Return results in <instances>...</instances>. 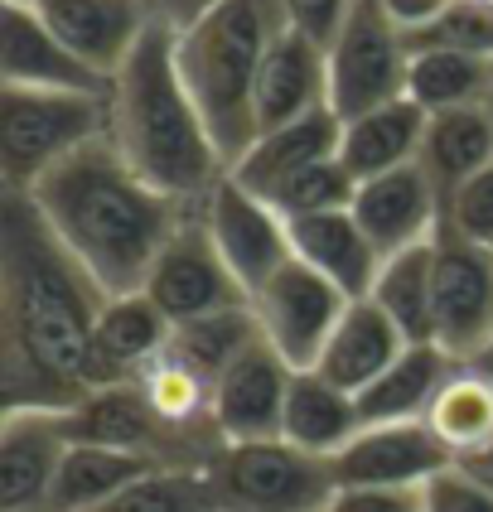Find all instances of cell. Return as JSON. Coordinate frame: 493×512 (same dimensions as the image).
I'll return each mask as SVG.
<instances>
[{
  "label": "cell",
  "mask_w": 493,
  "mask_h": 512,
  "mask_svg": "<svg viewBox=\"0 0 493 512\" xmlns=\"http://www.w3.org/2000/svg\"><path fill=\"white\" fill-rule=\"evenodd\" d=\"M73 435L63 411L15 406L0 421V512H49Z\"/></svg>",
  "instance_id": "5bb4252c"
},
{
  "label": "cell",
  "mask_w": 493,
  "mask_h": 512,
  "mask_svg": "<svg viewBox=\"0 0 493 512\" xmlns=\"http://www.w3.org/2000/svg\"><path fill=\"white\" fill-rule=\"evenodd\" d=\"M34 10L102 78H116L145 29L160 20L150 0H34Z\"/></svg>",
  "instance_id": "2e32d148"
},
{
  "label": "cell",
  "mask_w": 493,
  "mask_h": 512,
  "mask_svg": "<svg viewBox=\"0 0 493 512\" xmlns=\"http://www.w3.org/2000/svg\"><path fill=\"white\" fill-rule=\"evenodd\" d=\"M199 208H203V223H208L213 247L223 252L228 271L237 276V285L247 290V300L295 256L286 213L271 199H261L257 189H247L232 170L223 174V184H218Z\"/></svg>",
  "instance_id": "30bf717a"
},
{
  "label": "cell",
  "mask_w": 493,
  "mask_h": 512,
  "mask_svg": "<svg viewBox=\"0 0 493 512\" xmlns=\"http://www.w3.org/2000/svg\"><path fill=\"white\" fill-rule=\"evenodd\" d=\"M382 5H387V15L406 29V39H416V34H426L431 25H440L455 0H382Z\"/></svg>",
  "instance_id": "74e56055"
},
{
  "label": "cell",
  "mask_w": 493,
  "mask_h": 512,
  "mask_svg": "<svg viewBox=\"0 0 493 512\" xmlns=\"http://www.w3.org/2000/svg\"><path fill=\"white\" fill-rule=\"evenodd\" d=\"M460 368V358H450L440 343H406V353L377 377L373 387L358 392L363 426H392V421H426L435 392L445 387V377Z\"/></svg>",
  "instance_id": "d4e9b609"
},
{
  "label": "cell",
  "mask_w": 493,
  "mask_h": 512,
  "mask_svg": "<svg viewBox=\"0 0 493 512\" xmlns=\"http://www.w3.org/2000/svg\"><path fill=\"white\" fill-rule=\"evenodd\" d=\"M155 5V15L165 20V25H174V29H184V25H194L203 10H213L218 0H150Z\"/></svg>",
  "instance_id": "f35d334b"
},
{
  "label": "cell",
  "mask_w": 493,
  "mask_h": 512,
  "mask_svg": "<svg viewBox=\"0 0 493 512\" xmlns=\"http://www.w3.org/2000/svg\"><path fill=\"white\" fill-rule=\"evenodd\" d=\"M257 339H261V329H257L252 305H237V310L208 314V319H194V324H174L170 353L179 363H189L199 377L218 382L232 368V358L247 353Z\"/></svg>",
  "instance_id": "4dcf8cb0"
},
{
  "label": "cell",
  "mask_w": 493,
  "mask_h": 512,
  "mask_svg": "<svg viewBox=\"0 0 493 512\" xmlns=\"http://www.w3.org/2000/svg\"><path fill=\"white\" fill-rule=\"evenodd\" d=\"M348 305L353 300L339 285L324 281L315 266H305L295 256L252 295V314H257L261 339L271 343L295 372L319 363V353H324L329 334L339 329Z\"/></svg>",
  "instance_id": "9c48e42d"
},
{
  "label": "cell",
  "mask_w": 493,
  "mask_h": 512,
  "mask_svg": "<svg viewBox=\"0 0 493 512\" xmlns=\"http://www.w3.org/2000/svg\"><path fill=\"white\" fill-rule=\"evenodd\" d=\"M435 343L450 358H474L493 334V247L469 242L464 232H435V285H431Z\"/></svg>",
  "instance_id": "8fae6325"
},
{
  "label": "cell",
  "mask_w": 493,
  "mask_h": 512,
  "mask_svg": "<svg viewBox=\"0 0 493 512\" xmlns=\"http://www.w3.org/2000/svg\"><path fill=\"white\" fill-rule=\"evenodd\" d=\"M445 228L464 232L469 242L493 247V165H484L455 199L445 203Z\"/></svg>",
  "instance_id": "836d02e7"
},
{
  "label": "cell",
  "mask_w": 493,
  "mask_h": 512,
  "mask_svg": "<svg viewBox=\"0 0 493 512\" xmlns=\"http://www.w3.org/2000/svg\"><path fill=\"white\" fill-rule=\"evenodd\" d=\"M426 121H431V112H421L411 97L382 102L373 112L344 121V141H339L344 170L363 184V179H377L387 170L416 165L421 141H426Z\"/></svg>",
  "instance_id": "603a6c76"
},
{
  "label": "cell",
  "mask_w": 493,
  "mask_h": 512,
  "mask_svg": "<svg viewBox=\"0 0 493 512\" xmlns=\"http://www.w3.org/2000/svg\"><path fill=\"white\" fill-rule=\"evenodd\" d=\"M484 107H489V116H493V87H489V102H484Z\"/></svg>",
  "instance_id": "b9f144b4"
},
{
  "label": "cell",
  "mask_w": 493,
  "mask_h": 512,
  "mask_svg": "<svg viewBox=\"0 0 493 512\" xmlns=\"http://www.w3.org/2000/svg\"><path fill=\"white\" fill-rule=\"evenodd\" d=\"M290 223V247L295 261L315 266L324 281H334L348 300H368L373 281L387 256L377 252V242L363 232L353 218V208H334V213H310V218H286Z\"/></svg>",
  "instance_id": "ffe728a7"
},
{
  "label": "cell",
  "mask_w": 493,
  "mask_h": 512,
  "mask_svg": "<svg viewBox=\"0 0 493 512\" xmlns=\"http://www.w3.org/2000/svg\"><path fill=\"white\" fill-rule=\"evenodd\" d=\"M431 435L455 455V464L493 445V382L479 368H460L445 377V387L435 392L431 411H426Z\"/></svg>",
  "instance_id": "f1b7e54d"
},
{
  "label": "cell",
  "mask_w": 493,
  "mask_h": 512,
  "mask_svg": "<svg viewBox=\"0 0 493 512\" xmlns=\"http://www.w3.org/2000/svg\"><path fill=\"white\" fill-rule=\"evenodd\" d=\"M290 377L295 368L266 339L232 358V368L213 382V426L223 435V445L281 440Z\"/></svg>",
  "instance_id": "4fadbf2b"
},
{
  "label": "cell",
  "mask_w": 493,
  "mask_h": 512,
  "mask_svg": "<svg viewBox=\"0 0 493 512\" xmlns=\"http://www.w3.org/2000/svg\"><path fill=\"white\" fill-rule=\"evenodd\" d=\"M431 285H435V237L421 242V247H406V252L387 256L368 300L402 329L406 343H435Z\"/></svg>",
  "instance_id": "f546056e"
},
{
  "label": "cell",
  "mask_w": 493,
  "mask_h": 512,
  "mask_svg": "<svg viewBox=\"0 0 493 512\" xmlns=\"http://www.w3.org/2000/svg\"><path fill=\"white\" fill-rule=\"evenodd\" d=\"M203 474L218 512H329L339 493L334 464L295 450L290 440L223 445Z\"/></svg>",
  "instance_id": "8992f818"
},
{
  "label": "cell",
  "mask_w": 493,
  "mask_h": 512,
  "mask_svg": "<svg viewBox=\"0 0 493 512\" xmlns=\"http://www.w3.org/2000/svg\"><path fill=\"white\" fill-rule=\"evenodd\" d=\"M145 295L155 300V310L170 324H194V319H208V314L252 305L247 290L228 271L223 252L213 247L203 208H189L179 218L174 237L165 242V252L155 256V266L145 276Z\"/></svg>",
  "instance_id": "ba28073f"
},
{
  "label": "cell",
  "mask_w": 493,
  "mask_h": 512,
  "mask_svg": "<svg viewBox=\"0 0 493 512\" xmlns=\"http://www.w3.org/2000/svg\"><path fill=\"white\" fill-rule=\"evenodd\" d=\"M460 469H469L479 484H489L493 488V445L489 450H479V455H469V459H460Z\"/></svg>",
  "instance_id": "ab89813d"
},
{
  "label": "cell",
  "mask_w": 493,
  "mask_h": 512,
  "mask_svg": "<svg viewBox=\"0 0 493 512\" xmlns=\"http://www.w3.org/2000/svg\"><path fill=\"white\" fill-rule=\"evenodd\" d=\"M493 87V54L460 49V44H411L406 97L421 112H455L484 107Z\"/></svg>",
  "instance_id": "4316f807"
},
{
  "label": "cell",
  "mask_w": 493,
  "mask_h": 512,
  "mask_svg": "<svg viewBox=\"0 0 493 512\" xmlns=\"http://www.w3.org/2000/svg\"><path fill=\"white\" fill-rule=\"evenodd\" d=\"M10 5H34V0H10Z\"/></svg>",
  "instance_id": "7bdbcfd3"
},
{
  "label": "cell",
  "mask_w": 493,
  "mask_h": 512,
  "mask_svg": "<svg viewBox=\"0 0 493 512\" xmlns=\"http://www.w3.org/2000/svg\"><path fill=\"white\" fill-rule=\"evenodd\" d=\"M358 430H363V411H358V397H353V392L334 387V382L315 368L290 377L281 440H290V445L305 450V455L334 459Z\"/></svg>",
  "instance_id": "cb8c5ba5"
},
{
  "label": "cell",
  "mask_w": 493,
  "mask_h": 512,
  "mask_svg": "<svg viewBox=\"0 0 493 512\" xmlns=\"http://www.w3.org/2000/svg\"><path fill=\"white\" fill-rule=\"evenodd\" d=\"M329 464L339 488H426L455 464V455L435 440L426 421H392L363 426Z\"/></svg>",
  "instance_id": "7c38bea8"
},
{
  "label": "cell",
  "mask_w": 493,
  "mask_h": 512,
  "mask_svg": "<svg viewBox=\"0 0 493 512\" xmlns=\"http://www.w3.org/2000/svg\"><path fill=\"white\" fill-rule=\"evenodd\" d=\"M112 295L68 256L29 194H0V387L5 411H73L87 397V348Z\"/></svg>",
  "instance_id": "6da1fadb"
},
{
  "label": "cell",
  "mask_w": 493,
  "mask_h": 512,
  "mask_svg": "<svg viewBox=\"0 0 493 512\" xmlns=\"http://www.w3.org/2000/svg\"><path fill=\"white\" fill-rule=\"evenodd\" d=\"M92 512H218L203 469H150Z\"/></svg>",
  "instance_id": "1f68e13d"
},
{
  "label": "cell",
  "mask_w": 493,
  "mask_h": 512,
  "mask_svg": "<svg viewBox=\"0 0 493 512\" xmlns=\"http://www.w3.org/2000/svg\"><path fill=\"white\" fill-rule=\"evenodd\" d=\"M426 512H493V488L479 484L469 469L450 464L426 484Z\"/></svg>",
  "instance_id": "e575fe53"
},
{
  "label": "cell",
  "mask_w": 493,
  "mask_h": 512,
  "mask_svg": "<svg viewBox=\"0 0 493 512\" xmlns=\"http://www.w3.org/2000/svg\"><path fill=\"white\" fill-rule=\"evenodd\" d=\"M150 469H165V464H150L141 455H126V450H112V445H87V440H73L68 455H63V469H58L54 498H49V512H92L102 508L107 498H116L126 484H136Z\"/></svg>",
  "instance_id": "83f0119b"
},
{
  "label": "cell",
  "mask_w": 493,
  "mask_h": 512,
  "mask_svg": "<svg viewBox=\"0 0 493 512\" xmlns=\"http://www.w3.org/2000/svg\"><path fill=\"white\" fill-rule=\"evenodd\" d=\"M464 363H469V368H479V372H484V377L493 382V334L479 343V353H474V358H464Z\"/></svg>",
  "instance_id": "60d3db41"
},
{
  "label": "cell",
  "mask_w": 493,
  "mask_h": 512,
  "mask_svg": "<svg viewBox=\"0 0 493 512\" xmlns=\"http://www.w3.org/2000/svg\"><path fill=\"white\" fill-rule=\"evenodd\" d=\"M358 194V179L344 170V160H319L310 170H300L295 179H286L271 203L286 213V218H310V213H334V208H353Z\"/></svg>",
  "instance_id": "d6a6232c"
},
{
  "label": "cell",
  "mask_w": 493,
  "mask_h": 512,
  "mask_svg": "<svg viewBox=\"0 0 493 512\" xmlns=\"http://www.w3.org/2000/svg\"><path fill=\"white\" fill-rule=\"evenodd\" d=\"M329 512H426V488H339Z\"/></svg>",
  "instance_id": "8d00e7d4"
},
{
  "label": "cell",
  "mask_w": 493,
  "mask_h": 512,
  "mask_svg": "<svg viewBox=\"0 0 493 512\" xmlns=\"http://www.w3.org/2000/svg\"><path fill=\"white\" fill-rule=\"evenodd\" d=\"M339 141H344V116L334 112V107H319V112L300 116V121H286L276 131H261L257 141L247 145V155L232 165V174L247 189H257L261 199H271L300 170H310L319 160H334Z\"/></svg>",
  "instance_id": "44dd1931"
},
{
  "label": "cell",
  "mask_w": 493,
  "mask_h": 512,
  "mask_svg": "<svg viewBox=\"0 0 493 512\" xmlns=\"http://www.w3.org/2000/svg\"><path fill=\"white\" fill-rule=\"evenodd\" d=\"M112 126L107 97L0 87V184L25 194L73 150L102 141Z\"/></svg>",
  "instance_id": "5b68a950"
},
{
  "label": "cell",
  "mask_w": 493,
  "mask_h": 512,
  "mask_svg": "<svg viewBox=\"0 0 493 512\" xmlns=\"http://www.w3.org/2000/svg\"><path fill=\"white\" fill-rule=\"evenodd\" d=\"M112 126L107 136L121 160L155 184L165 199L199 208L228 174L223 150L213 145L199 107L184 87L179 58H174V25L155 20L136 44V54L121 63L107 97Z\"/></svg>",
  "instance_id": "3957f363"
},
{
  "label": "cell",
  "mask_w": 493,
  "mask_h": 512,
  "mask_svg": "<svg viewBox=\"0 0 493 512\" xmlns=\"http://www.w3.org/2000/svg\"><path fill=\"white\" fill-rule=\"evenodd\" d=\"M416 165L426 170L435 194L450 203L474 174L493 165V116L489 107H455V112H431L426 141Z\"/></svg>",
  "instance_id": "484cf974"
},
{
  "label": "cell",
  "mask_w": 493,
  "mask_h": 512,
  "mask_svg": "<svg viewBox=\"0 0 493 512\" xmlns=\"http://www.w3.org/2000/svg\"><path fill=\"white\" fill-rule=\"evenodd\" d=\"M25 194L49 223V232L68 247V256L107 295L145 290L155 256L165 252L179 218L189 213L184 203L165 199L155 184H145L121 160L112 136L73 150Z\"/></svg>",
  "instance_id": "7a4b0ae2"
},
{
  "label": "cell",
  "mask_w": 493,
  "mask_h": 512,
  "mask_svg": "<svg viewBox=\"0 0 493 512\" xmlns=\"http://www.w3.org/2000/svg\"><path fill=\"white\" fill-rule=\"evenodd\" d=\"M286 5V20L290 29H300V34H310L315 44H334V34L344 29L348 10H353V0H281Z\"/></svg>",
  "instance_id": "d590c367"
},
{
  "label": "cell",
  "mask_w": 493,
  "mask_h": 512,
  "mask_svg": "<svg viewBox=\"0 0 493 512\" xmlns=\"http://www.w3.org/2000/svg\"><path fill=\"white\" fill-rule=\"evenodd\" d=\"M0 83L5 87H44V92H87L112 97V78L87 68L34 5H10L0 20Z\"/></svg>",
  "instance_id": "9a60e30c"
},
{
  "label": "cell",
  "mask_w": 493,
  "mask_h": 512,
  "mask_svg": "<svg viewBox=\"0 0 493 512\" xmlns=\"http://www.w3.org/2000/svg\"><path fill=\"white\" fill-rule=\"evenodd\" d=\"M353 218L377 242V252L392 256L431 242L445 228V199L435 194V184L426 179L421 165H402V170H387L358 184Z\"/></svg>",
  "instance_id": "ac0fdd59"
},
{
  "label": "cell",
  "mask_w": 493,
  "mask_h": 512,
  "mask_svg": "<svg viewBox=\"0 0 493 512\" xmlns=\"http://www.w3.org/2000/svg\"><path fill=\"white\" fill-rule=\"evenodd\" d=\"M174 339V324L155 310V300L136 290V295H112L97 329H92V348H87V392L102 387H121L136 382Z\"/></svg>",
  "instance_id": "e0dca14e"
},
{
  "label": "cell",
  "mask_w": 493,
  "mask_h": 512,
  "mask_svg": "<svg viewBox=\"0 0 493 512\" xmlns=\"http://www.w3.org/2000/svg\"><path fill=\"white\" fill-rule=\"evenodd\" d=\"M411 39L382 0H353L344 29L329 44V107L353 121L382 102L406 97Z\"/></svg>",
  "instance_id": "52a82bcc"
},
{
  "label": "cell",
  "mask_w": 493,
  "mask_h": 512,
  "mask_svg": "<svg viewBox=\"0 0 493 512\" xmlns=\"http://www.w3.org/2000/svg\"><path fill=\"white\" fill-rule=\"evenodd\" d=\"M290 29L281 0H218L174 29V58L228 170L257 141V78L271 44Z\"/></svg>",
  "instance_id": "277c9868"
},
{
  "label": "cell",
  "mask_w": 493,
  "mask_h": 512,
  "mask_svg": "<svg viewBox=\"0 0 493 512\" xmlns=\"http://www.w3.org/2000/svg\"><path fill=\"white\" fill-rule=\"evenodd\" d=\"M329 107V49L315 44L310 34L286 29L271 54L261 63L257 78V136L276 131L286 121Z\"/></svg>",
  "instance_id": "d6986e66"
},
{
  "label": "cell",
  "mask_w": 493,
  "mask_h": 512,
  "mask_svg": "<svg viewBox=\"0 0 493 512\" xmlns=\"http://www.w3.org/2000/svg\"><path fill=\"white\" fill-rule=\"evenodd\" d=\"M402 353H406L402 329L377 310L373 300H353L344 310V319H339V329H334L329 343H324L315 372H324L334 387H344V392L358 397V392L373 387L377 377L392 368Z\"/></svg>",
  "instance_id": "7402d4cb"
}]
</instances>
